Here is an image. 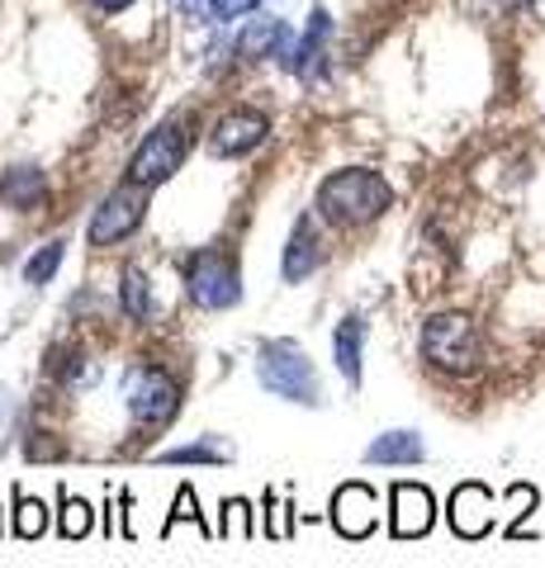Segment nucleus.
<instances>
[{
  "label": "nucleus",
  "mask_w": 545,
  "mask_h": 568,
  "mask_svg": "<svg viewBox=\"0 0 545 568\" xmlns=\"http://www.w3.org/2000/svg\"><path fill=\"white\" fill-rule=\"evenodd\" d=\"M390 204H394L390 181H384L380 171H365V166L332 171L319 185V194H313L319 219L332 223V227H365V223H375Z\"/></svg>",
  "instance_id": "f257e3e1"
},
{
  "label": "nucleus",
  "mask_w": 545,
  "mask_h": 568,
  "mask_svg": "<svg viewBox=\"0 0 545 568\" xmlns=\"http://www.w3.org/2000/svg\"><path fill=\"white\" fill-rule=\"evenodd\" d=\"M256 384L266 388V394L285 398V403H299V407H319L323 403V379H319V369H313L309 351L299 342H285V336L256 346Z\"/></svg>",
  "instance_id": "f03ea898"
},
{
  "label": "nucleus",
  "mask_w": 545,
  "mask_h": 568,
  "mask_svg": "<svg viewBox=\"0 0 545 568\" xmlns=\"http://www.w3.org/2000/svg\"><path fill=\"white\" fill-rule=\"evenodd\" d=\"M190 129H195L190 114H171L166 123H157V129L143 138V148L129 156V181L148 185V190L166 185L190 156Z\"/></svg>",
  "instance_id": "7ed1b4c3"
},
{
  "label": "nucleus",
  "mask_w": 545,
  "mask_h": 568,
  "mask_svg": "<svg viewBox=\"0 0 545 568\" xmlns=\"http://www.w3.org/2000/svg\"><path fill=\"white\" fill-rule=\"evenodd\" d=\"M185 298L204 313H223V308H238L242 298V271L233 252H219V246H204V252H190L185 256Z\"/></svg>",
  "instance_id": "20e7f679"
},
{
  "label": "nucleus",
  "mask_w": 545,
  "mask_h": 568,
  "mask_svg": "<svg viewBox=\"0 0 545 568\" xmlns=\"http://www.w3.org/2000/svg\"><path fill=\"white\" fill-rule=\"evenodd\" d=\"M422 355L446 375H470L480 369V332L465 313H436L422 327Z\"/></svg>",
  "instance_id": "39448f33"
},
{
  "label": "nucleus",
  "mask_w": 545,
  "mask_h": 568,
  "mask_svg": "<svg viewBox=\"0 0 545 568\" xmlns=\"http://www.w3.org/2000/svg\"><path fill=\"white\" fill-rule=\"evenodd\" d=\"M181 384H175L162 365H129L124 375V407L133 422L143 426H171L181 417Z\"/></svg>",
  "instance_id": "423d86ee"
},
{
  "label": "nucleus",
  "mask_w": 545,
  "mask_h": 568,
  "mask_svg": "<svg viewBox=\"0 0 545 568\" xmlns=\"http://www.w3.org/2000/svg\"><path fill=\"white\" fill-rule=\"evenodd\" d=\"M143 219H148V185L124 181L114 194H104V204L95 209L91 227H85V242L91 246H114V242L133 237L138 227H143Z\"/></svg>",
  "instance_id": "0eeeda50"
},
{
  "label": "nucleus",
  "mask_w": 545,
  "mask_h": 568,
  "mask_svg": "<svg viewBox=\"0 0 545 568\" xmlns=\"http://www.w3.org/2000/svg\"><path fill=\"white\" fill-rule=\"evenodd\" d=\"M327 521H332V530H337L342 540H365V536H375V526H380V497H375V488L361 484V478L342 484L337 493H332Z\"/></svg>",
  "instance_id": "6e6552de"
},
{
  "label": "nucleus",
  "mask_w": 545,
  "mask_h": 568,
  "mask_svg": "<svg viewBox=\"0 0 545 568\" xmlns=\"http://www.w3.org/2000/svg\"><path fill=\"white\" fill-rule=\"evenodd\" d=\"M446 521L461 540H484L488 530H494V493H488L480 478L455 484L451 503H446Z\"/></svg>",
  "instance_id": "1a4fd4ad"
},
{
  "label": "nucleus",
  "mask_w": 545,
  "mask_h": 568,
  "mask_svg": "<svg viewBox=\"0 0 545 568\" xmlns=\"http://www.w3.org/2000/svg\"><path fill=\"white\" fill-rule=\"evenodd\" d=\"M266 133H271V119L261 110H228L214 129H209V152L223 156V162L228 156H248L266 142Z\"/></svg>",
  "instance_id": "9d476101"
},
{
  "label": "nucleus",
  "mask_w": 545,
  "mask_h": 568,
  "mask_svg": "<svg viewBox=\"0 0 545 568\" xmlns=\"http://www.w3.org/2000/svg\"><path fill=\"white\" fill-rule=\"evenodd\" d=\"M432 526H436V497L422 484H394L390 488V536L422 540Z\"/></svg>",
  "instance_id": "9b49d317"
},
{
  "label": "nucleus",
  "mask_w": 545,
  "mask_h": 568,
  "mask_svg": "<svg viewBox=\"0 0 545 568\" xmlns=\"http://www.w3.org/2000/svg\"><path fill=\"white\" fill-rule=\"evenodd\" d=\"M323 265V237L319 227H313V213H304V219L294 223L290 233V246H285V261H280V280L285 284H304L313 271Z\"/></svg>",
  "instance_id": "f8f14e48"
},
{
  "label": "nucleus",
  "mask_w": 545,
  "mask_h": 568,
  "mask_svg": "<svg viewBox=\"0 0 545 568\" xmlns=\"http://www.w3.org/2000/svg\"><path fill=\"white\" fill-rule=\"evenodd\" d=\"M332 361H337L342 379L351 388H361V361H365V323L361 317H342L332 332Z\"/></svg>",
  "instance_id": "ddd939ff"
},
{
  "label": "nucleus",
  "mask_w": 545,
  "mask_h": 568,
  "mask_svg": "<svg viewBox=\"0 0 545 568\" xmlns=\"http://www.w3.org/2000/svg\"><path fill=\"white\" fill-rule=\"evenodd\" d=\"M238 450L233 440L223 436H200L190 446H171V450H157V465H233Z\"/></svg>",
  "instance_id": "4468645a"
},
{
  "label": "nucleus",
  "mask_w": 545,
  "mask_h": 568,
  "mask_svg": "<svg viewBox=\"0 0 545 568\" xmlns=\"http://www.w3.org/2000/svg\"><path fill=\"white\" fill-rule=\"evenodd\" d=\"M327 33H332V20H327V10H313V14H309V29H304V39H294L290 58H285V67L294 71V77H309V71L323 62Z\"/></svg>",
  "instance_id": "2eb2a0df"
},
{
  "label": "nucleus",
  "mask_w": 545,
  "mask_h": 568,
  "mask_svg": "<svg viewBox=\"0 0 545 568\" xmlns=\"http://www.w3.org/2000/svg\"><path fill=\"white\" fill-rule=\"evenodd\" d=\"M427 455L417 432H384L365 446V465H417Z\"/></svg>",
  "instance_id": "dca6fc26"
},
{
  "label": "nucleus",
  "mask_w": 545,
  "mask_h": 568,
  "mask_svg": "<svg viewBox=\"0 0 545 568\" xmlns=\"http://www.w3.org/2000/svg\"><path fill=\"white\" fill-rule=\"evenodd\" d=\"M43 194H48V181L39 166H10L0 175V204H10V209H33V204H43Z\"/></svg>",
  "instance_id": "f3484780"
},
{
  "label": "nucleus",
  "mask_w": 545,
  "mask_h": 568,
  "mask_svg": "<svg viewBox=\"0 0 545 568\" xmlns=\"http://www.w3.org/2000/svg\"><path fill=\"white\" fill-rule=\"evenodd\" d=\"M290 39V29L280 24V20H252L248 29H242V39H238V58L242 62H261V58H280V43Z\"/></svg>",
  "instance_id": "a211bd4d"
},
{
  "label": "nucleus",
  "mask_w": 545,
  "mask_h": 568,
  "mask_svg": "<svg viewBox=\"0 0 545 568\" xmlns=\"http://www.w3.org/2000/svg\"><path fill=\"white\" fill-rule=\"evenodd\" d=\"M95 507L85 503V497H77V493H67V484H62V493H58V536L62 540H85L95 530Z\"/></svg>",
  "instance_id": "6ab92c4d"
},
{
  "label": "nucleus",
  "mask_w": 545,
  "mask_h": 568,
  "mask_svg": "<svg viewBox=\"0 0 545 568\" xmlns=\"http://www.w3.org/2000/svg\"><path fill=\"white\" fill-rule=\"evenodd\" d=\"M119 304H124L129 323H152V317H157L152 284H148V275L138 271V265H129V271H124V284H119Z\"/></svg>",
  "instance_id": "aec40b11"
},
{
  "label": "nucleus",
  "mask_w": 545,
  "mask_h": 568,
  "mask_svg": "<svg viewBox=\"0 0 545 568\" xmlns=\"http://www.w3.org/2000/svg\"><path fill=\"white\" fill-rule=\"evenodd\" d=\"M181 521L200 526V536H204V540H219V526H209V521H204L200 497H195V488H190V484L175 488V497H171V511H166V521H162V536H171V530L181 526Z\"/></svg>",
  "instance_id": "412c9836"
},
{
  "label": "nucleus",
  "mask_w": 545,
  "mask_h": 568,
  "mask_svg": "<svg viewBox=\"0 0 545 568\" xmlns=\"http://www.w3.org/2000/svg\"><path fill=\"white\" fill-rule=\"evenodd\" d=\"M10 503H14V517H10V530L20 540H39L43 530H48V507L39 503V497H29L20 484H14V493H10Z\"/></svg>",
  "instance_id": "4be33fe9"
},
{
  "label": "nucleus",
  "mask_w": 545,
  "mask_h": 568,
  "mask_svg": "<svg viewBox=\"0 0 545 568\" xmlns=\"http://www.w3.org/2000/svg\"><path fill=\"white\" fill-rule=\"evenodd\" d=\"M219 540H256V511L248 497H228L219 517Z\"/></svg>",
  "instance_id": "5701e85b"
},
{
  "label": "nucleus",
  "mask_w": 545,
  "mask_h": 568,
  "mask_svg": "<svg viewBox=\"0 0 545 568\" xmlns=\"http://www.w3.org/2000/svg\"><path fill=\"white\" fill-rule=\"evenodd\" d=\"M62 256H67V242H48L43 252H33V256L24 261V280H29V284H48L52 275H58Z\"/></svg>",
  "instance_id": "b1692460"
},
{
  "label": "nucleus",
  "mask_w": 545,
  "mask_h": 568,
  "mask_svg": "<svg viewBox=\"0 0 545 568\" xmlns=\"http://www.w3.org/2000/svg\"><path fill=\"white\" fill-rule=\"evenodd\" d=\"M266 536L290 540L294 536V503H280V493L266 488Z\"/></svg>",
  "instance_id": "393cba45"
},
{
  "label": "nucleus",
  "mask_w": 545,
  "mask_h": 568,
  "mask_svg": "<svg viewBox=\"0 0 545 568\" xmlns=\"http://www.w3.org/2000/svg\"><path fill=\"white\" fill-rule=\"evenodd\" d=\"M470 20H503V14L517 10V0H455Z\"/></svg>",
  "instance_id": "a878e982"
},
{
  "label": "nucleus",
  "mask_w": 545,
  "mask_h": 568,
  "mask_svg": "<svg viewBox=\"0 0 545 568\" xmlns=\"http://www.w3.org/2000/svg\"><path fill=\"white\" fill-rule=\"evenodd\" d=\"M91 6H95V10H104V14H119V10H129L133 0H91Z\"/></svg>",
  "instance_id": "bb28decb"
},
{
  "label": "nucleus",
  "mask_w": 545,
  "mask_h": 568,
  "mask_svg": "<svg viewBox=\"0 0 545 568\" xmlns=\"http://www.w3.org/2000/svg\"><path fill=\"white\" fill-rule=\"evenodd\" d=\"M526 6H532V14H541V20H545V0H526Z\"/></svg>",
  "instance_id": "cd10ccee"
}]
</instances>
